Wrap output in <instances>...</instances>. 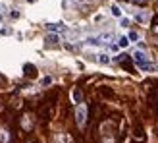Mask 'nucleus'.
<instances>
[{"label":"nucleus","mask_w":158,"mask_h":143,"mask_svg":"<svg viewBox=\"0 0 158 143\" xmlns=\"http://www.w3.org/2000/svg\"><path fill=\"white\" fill-rule=\"evenodd\" d=\"M131 58L133 62L137 64L139 70H143V72H148V70H152V64H151V60H148V56L143 52V50H135L131 54Z\"/></svg>","instance_id":"f257e3e1"},{"label":"nucleus","mask_w":158,"mask_h":143,"mask_svg":"<svg viewBox=\"0 0 158 143\" xmlns=\"http://www.w3.org/2000/svg\"><path fill=\"white\" fill-rule=\"evenodd\" d=\"M75 122H77L79 128H83L87 124V105H83V102H79L77 108H75Z\"/></svg>","instance_id":"f03ea898"},{"label":"nucleus","mask_w":158,"mask_h":143,"mask_svg":"<svg viewBox=\"0 0 158 143\" xmlns=\"http://www.w3.org/2000/svg\"><path fill=\"white\" fill-rule=\"evenodd\" d=\"M46 29H48L50 33H64V31H68V27L64 25V23H48Z\"/></svg>","instance_id":"7ed1b4c3"},{"label":"nucleus","mask_w":158,"mask_h":143,"mask_svg":"<svg viewBox=\"0 0 158 143\" xmlns=\"http://www.w3.org/2000/svg\"><path fill=\"white\" fill-rule=\"evenodd\" d=\"M133 18H135L139 23H147L148 21V18H151V15H148V12H145V10H141V12H135L133 14Z\"/></svg>","instance_id":"20e7f679"},{"label":"nucleus","mask_w":158,"mask_h":143,"mask_svg":"<svg viewBox=\"0 0 158 143\" xmlns=\"http://www.w3.org/2000/svg\"><path fill=\"white\" fill-rule=\"evenodd\" d=\"M72 101L75 102V105H79V102H83V93H81V89H75L72 91Z\"/></svg>","instance_id":"39448f33"},{"label":"nucleus","mask_w":158,"mask_h":143,"mask_svg":"<svg viewBox=\"0 0 158 143\" xmlns=\"http://www.w3.org/2000/svg\"><path fill=\"white\" fill-rule=\"evenodd\" d=\"M0 143H10V132L6 128L0 130Z\"/></svg>","instance_id":"423d86ee"},{"label":"nucleus","mask_w":158,"mask_h":143,"mask_svg":"<svg viewBox=\"0 0 158 143\" xmlns=\"http://www.w3.org/2000/svg\"><path fill=\"white\" fill-rule=\"evenodd\" d=\"M116 45L120 46V49H127V46H129V39H127V37H120Z\"/></svg>","instance_id":"0eeeda50"},{"label":"nucleus","mask_w":158,"mask_h":143,"mask_svg":"<svg viewBox=\"0 0 158 143\" xmlns=\"http://www.w3.org/2000/svg\"><path fill=\"white\" fill-rule=\"evenodd\" d=\"M112 15H114V18H122V15H123L122 8L118 6V4H114V6H112Z\"/></svg>","instance_id":"6e6552de"},{"label":"nucleus","mask_w":158,"mask_h":143,"mask_svg":"<svg viewBox=\"0 0 158 143\" xmlns=\"http://www.w3.org/2000/svg\"><path fill=\"white\" fill-rule=\"evenodd\" d=\"M127 39H129V43H137L139 41V33H137V31H129Z\"/></svg>","instance_id":"1a4fd4ad"},{"label":"nucleus","mask_w":158,"mask_h":143,"mask_svg":"<svg viewBox=\"0 0 158 143\" xmlns=\"http://www.w3.org/2000/svg\"><path fill=\"white\" fill-rule=\"evenodd\" d=\"M46 41H48V43H58V41H60V37H58V35H56V33H54V35H52V33H50V35H48V37H46Z\"/></svg>","instance_id":"9d476101"},{"label":"nucleus","mask_w":158,"mask_h":143,"mask_svg":"<svg viewBox=\"0 0 158 143\" xmlns=\"http://www.w3.org/2000/svg\"><path fill=\"white\" fill-rule=\"evenodd\" d=\"M98 62H100V64H110L108 54H100V56H98Z\"/></svg>","instance_id":"9b49d317"},{"label":"nucleus","mask_w":158,"mask_h":143,"mask_svg":"<svg viewBox=\"0 0 158 143\" xmlns=\"http://www.w3.org/2000/svg\"><path fill=\"white\" fill-rule=\"evenodd\" d=\"M25 74H27V76H33V74H35V66L27 64V66H25Z\"/></svg>","instance_id":"f8f14e48"},{"label":"nucleus","mask_w":158,"mask_h":143,"mask_svg":"<svg viewBox=\"0 0 158 143\" xmlns=\"http://www.w3.org/2000/svg\"><path fill=\"white\" fill-rule=\"evenodd\" d=\"M120 23H122V27H129V20L127 18H120Z\"/></svg>","instance_id":"ddd939ff"},{"label":"nucleus","mask_w":158,"mask_h":143,"mask_svg":"<svg viewBox=\"0 0 158 143\" xmlns=\"http://www.w3.org/2000/svg\"><path fill=\"white\" fill-rule=\"evenodd\" d=\"M50 81H52V79H50V77H44V79H43V85H48Z\"/></svg>","instance_id":"4468645a"},{"label":"nucleus","mask_w":158,"mask_h":143,"mask_svg":"<svg viewBox=\"0 0 158 143\" xmlns=\"http://www.w3.org/2000/svg\"><path fill=\"white\" fill-rule=\"evenodd\" d=\"M104 143H114V141H112V139H106V141H104Z\"/></svg>","instance_id":"2eb2a0df"},{"label":"nucleus","mask_w":158,"mask_h":143,"mask_svg":"<svg viewBox=\"0 0 158 143\" xmlns=\"http://www.w3.org/2000/svg\"><path fill=\"white\" fill-rule=\"evenodd\" d=\"M133 2H143V0H133Z\"/></svg>","instance_id":"dca6fc26"},{"label":"nucleus","mask_w":158,"mask_h":143,"mask_svg":"<svg viewBox=\"0 0 158 143\" xmlns=\"http://www.w3.org/2000/svg\"><path fill=\"white\" fill-rule=\"evenodd\" d=\"M0 20H2V15H0Z\"/></svg>","instance_id":"f3484780"},{"label":"nucleus","mask_w":158,"mask_h":143,"mask_svg":"<svg viewBox=\"0 0 158 143\" xmlns=\"http://www.w3.org/2000/svg\"><path fill=\"white\" fill-rule=\"evenodd\" d=\"M64 2H68V0H64Z\"/></svg>","instance_id":"a211bd4d"}]
</instances>
